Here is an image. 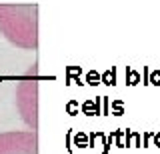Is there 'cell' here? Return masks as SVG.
<instances>
[{
  "mask_svg": "<svg viewBox=\"0 0 160 154\" xmlns=\"http://www.w3.org/2000/svg\"><path fill=\"white\" fill-rule=\"evenodd\" d=\"M0 32L10 44L24 50L38 48L36 4H0Z\"/></svg>",
  "mask_w": 160,
  "mask_h": 154,
  "instance_id": "cell-1",
  "label": "cell"
},
{
  "mask_svg": "<svg viewBox=\"0 0 160 154\" xmlns=\"http://www.w3.org/2000/svg\"><path fill=\"white\" fill-rule=\"evenodd\" d=\"M0 154H38L36 130L0 132Z\"/></svg>",
  "mask_w": 160,
  "mask_h": 154,
  "instance_id": "cell-2",
  "label": "cell"
}]
</instances>
